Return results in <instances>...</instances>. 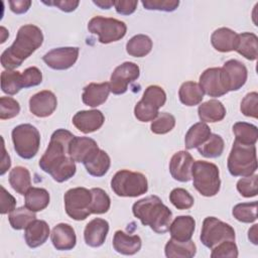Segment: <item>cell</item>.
<instances>
[{"mask_svg":"<svg viewBox=\"0 0 258 258\" xmlns=\"http://www.w3.org/2000/svg\"><path fill=\"white\" fill-rule=\"evenodd\" d=\"M75 135L66 129L55 130L50 137L49 144L39 159V167L56 182H63L72 178L77 170L75 160L70 156L69 146Z\"/></svg>","mask_w":258,"mask_h":258,"instance_id":"1","label":"cell"},{"mask_svg":"<svg viewBox=\"0 0 258 258\" xmlns=\"http://www.w3.org/2000/svg\"><path fill=\"white\" fill-rule=\"evenodd\" d=\"M43 42V34L39 27L26 24L18 29L14 42L1 54V64L5 70L20 67Z\"/></svg>","mask_w":258,"mask_h":258,"instance_id":"2","label":"cell"},{"mask_svg":"<svg viewBox=\"0 0 258 258\" xmlns=\"http://www.w3.org/2000/svg\"><path fill=\"white\" fill-rule=\"evenodd\" d=\"M132 212L142 225L149 226L157 234H164L169 230L172 212L157 196H148L135 202Z\"/></svg>","mask_w":258,"mask_h":258,"instance_id":"3","label":"cell"},{"mask_svg":"<svg viewBox=\"0 0 258 258\" xmlns=\"http://www.w3.org/2000/svg\"><path fill=\"white\" fill-rule=\"evenodd\" d=\"M191 178L195 188L204 197H214L220 190V171L215 163L205 160L194 161Z\"/></svg>","mask_w":258,"mask_h":258,"instance_id":"4","label":"cell"},{"mask_svg":"<svg viewBox=\"0 0 258 258\" xmlns=\"http://www.w3.org/2000/svg\"><path fill=\"white\" fill-rule=\"evenodd\" d=\"M227 166L233 176H249L257 170L255 145H244L234 141L228 156Z\"/></svg>","mask_w":258,"mask_h":258,"instance_id":"5","label":"cell"},{"mask_svg":"<svg viewBox=\"0 0 258 258\" xmlns=\"http://www.w3.org/2000/svg\"><path fill=\"white\" fill-rule=\"evenodd\" d=\"M111 188L118 197L135 198L147 192L148 182L141 172L122 169L112 177Z\"/></svg>","mask_w":258,"mask_h":258,"instance_id":"6","label":"cell"},{"mask_svg":"<svg viewBox=\"0 0 258 258\" xmlns=\"http://www.w3.org/2000/svg\"><path fill=\"white\" fill-rule=\"evenodd\" d=\"M14 150L23 159H31L36 155L40 145V133L31 124H20L11 132Z\"/></svg>","mask_w":258,"mask_h":258,"instance_id":"7","label":"cell"},{"mask_svg":"<svg viewBox=\"0 0 258 258\" xmlns=\"http://www.w3.org/2000/svg\"><path fill=\"white\" fill-rule=\"evenodd\" d=\"M166 102L164 90L156 85L147 87L143 93L142 99L135 105L134 115L140 122L153 121L159 114L158 110Z\"/></svg>","mask_w":258,"mask_h":258,"instance_id":"8","label":"cell"},{"mask_svg":"<svg viewBox=\"0 0 258 258\" xmlns=\"http://www.w3.org/2000/svg\"><path fill=\"white\" fill-rule=\"evenodd\" d=\"M88 30L98 35L99 42L107 44L122 39L126 34L127 26L116 18L95 16L89 21Z\"/></svg>","mask_w":258,"mask_h":258,"instance_id":"9","label":"cell"},{"mask_svg":"<svg viewBox=\"0 0 258 258\" xmlns=\"http://www.w3.org/2000/svg\"><path fill=\"white\" fill-rule=\"evenodd\" d=\"M67 215L76 221L86 220L91 213L92 194L86 187H74L69 189L63 197Z\"/></svg>","mask_w":258,"mask_h":258,"instance_id":"10","label":"cell"},{"mask_svg":"<svg viewBox=\"0 0 258 258\" xmlns=\"http://www.w3.org/2000/svg\"><path fill=\"white\" fill-rule=\"evenodd\" d=\"M200 239L204 246L213 249L223 241H235V230L215 217H207L203 222Z\"/></svg>","mask_w":258,"mask_h":258,"instance_id":"11","label":"cell"},{"mask_svg":"<svg viewBox=\"0 0 258 258\" xmlns=\"http://www.w3.org/2000/svg\"><path fill=\"white\" fill-rule=\"evenodd\" d=\"M140 69L132 61H125L118 66L110 79V90L114 95H122L127 92L129 84L139 78Z\"/></svg>","mask_w":258,"mask_h":258,"instance_id":"12","label":"cell"},{"mask_svg":"<svg viewBox=\"0 0 258 258\" xmlns=\"http://www.w3.org/2000/svg\"><path fill=\"white\" fill-rule=\"evenodd\" d=\"M79 47H57L49 50L42 56V60L52 70L63 71L72 68L79 56Z\"/></svg>","mask_w":258,"mask_h":258,"instance_id":"13","label":"cell"},{"mask_svg":"<svg viewBox=\"0 0 258 258\" xmlns=\"http://www.w3.org/2000/svg\"><path fill=\"white\" fill-rule=\"evenodd\" d=\"M204 94L210 97H222L228 93L222 68H210L204 71L199 83Z\"/></svg>","mask_w":258,"mask_h":258,"instance_id":"14","label":"cell"},{"mask_svg":"<svg viewBox=\"0 0 258 258\" xmlns=\"http://www.w3.org/2000/svg\"><path fill=\"white\" fill-rule=\"evenodd\" d=\"M222 72L228 92L240 90L247 81V68L237 59L227 60L222 68Z\"/></svg>","mask_w":258,"mask_h":258,"instance_id":"15","label":"cell"},{"mask_svg":"<svg viewBox=\"0 0 258 258\" xmlns=\"http://www.w3.org/2000/svg\"><path fill=\"white\" fill-rule=\"evenodd\" d=\"M57 100L55 95L48 90L40 91L29 99L30 112L39 118L50 116L56 109Z\"/></svg>","mask_w":258,"mask_h":258,"instance_id":"16","label":"cell"},{"mask_svg":"<svg viewBox=\"0 0 258 258\" xmlns=\"http://www.w3.org/2000/svg\"><path fill=\"white\" fill-rule=\"evenodd\" d=\"M194 158L187 151L174 153L169 161V172L171 176L180 182H187L191 179V166Z\"/></svg>","mask_w":258,"mask_h":258,"instance_id":"17","label":"cell"},{"mask_svg":"<svg viewBox=\"0 0 258 258\" xmlns=\"http://www.w3.org/2000/svg\"><path fill=\"white\" fill-rule=\"evenodd\" d=\"M105 121L100 110H83L77 112L73 117L74 126L81 132L87 134L99 130Z\"/></svg>","mask_w":258,"mask_h":258,"instance_id":"18","label":"cell"},{"mask_svg":"<svg viewBox=\"0 0 258 258\" xmlns=\"http://www.w3.org/2000/svg\"><path fill=\"white\" fill-rule=\"evenodd\" d=\"M99 149L97 142L93 138L75 136L70 142L69 153L75 162L84 163Z\"/></svg>","mask_w":258,"mask_h":258,"instance_id":"19","label":"cell"},{"mask_svg":"<svg viewBox=\"0 0 258 258\" xmlns=\"http://www.w3.org/2000/svg\"><path fill=\"white\" fill-rule=\"evenodd\" d=\"M109 232V223L101 218L90 221L84 230V240L90 247L97 248L104 244Z\"/></svg>","mask_w":258,"mask_h":258,"instance_id":"20","label":"cell"},{"mask_svg":"<svg viewBox=\"0 0 258 258\" xmlns=\"http://www.w3.org/2000/svg\"><path fill=\"white\" fill-rule=\"evenodd\" d=\"M50 239L53 247L59 251H68L75 248L77 236L74 228L67 223H59L51 231Z\"/></svg>","mask_w":258,"mask_h":258,"instance_id":"21","label":"cell"},{"mask_svg":"<svg viewBox=\"0 0 258 258\" xmlns=\"http://www.w3.org/2000/svg\"><path fill=\"white\" fill-rule=\"evenodd\" d=\"M49 236V227L45 221L33 220L24 229V240L28 247L37 248L43 245Z\"/></svg>","mask_w":258,"mask_h":258,"instance_id":"22","label":"cell"},{"mask_svg":"<svg viewBox=\"0 0 258 258\" xmlns=\"http://www.w3.org/2000/svg\"><path fill=\"white\" fill-rule=\"evenodd\" d=\"M110 92V84L107 82L101 84L90 83L84 88L82 95L83 103L92 108L98 107L107 101Z\"/></svg>","mask_w":258,"mask_h":258,"instance_id":"23","label":"cell"},{"mask_svg":"<svg viewBox=\"0 0 258 258\" xmlns=\"http://www.w3.org/2000/svg\"><path fill=\"white\" fill-rule=\"evenodd\" d=\"M196 228V221L191 216H178L169 226L171 239L178 242L189 241Z\"/></svg>","mask_w":258,"mask_h":258,"instance_id":"24","label":"cell"},{"mask_svg":"<svg viewBox=\"0 0 258 258\" xmlns=\"http://www.w3.org/2000/svg\"><path fill=\"white\" fill-rule=\"evenodd\" d=\"M142 241L137 235H127L121 230L115 232L113 247L116 252L122 255H134L141 249Z\"/></svg>","mask_w":258,"mask_h":258,"instance_id":"25","label":"cell"},{"mask_svg":"<svg viewBox=\"0 0 258 258\" xmlns=\"http://www.w3.org/2000/svg\"><path fill=\"white\" fill-rule=\"evenodd\" d=\"M237 33L227 27L216 29L211 35L213 47L220 52H230L235 50L237 43Z\"/></svg>","mask_w":258,"mask_h":258,"instance_id":"26","label":"cell"},{"mask_svg":"<svg viewBox=\"0 0 258 258\" xmlns=\"http://www.w3.org/2000/svg\"><path fill=\"white\" fill-rule=\"evenodd\" d=\"M199 118L204 123H215L222 121L226 116V108L218 100H209L202 103L198 108Z\"/></svg>","mask_w":258,"mask_h":258,"instance_id":"27","label":"cell"},{"mask_svg":"<svg viewBox=\"0 0 258 258\" xmlns=\"http://www.w3.org/2000/svg\"><path fill=\"white\" fill-rule=\"evenodd\" d=\"M235 50L249 60H255L258 56V37L252 32H243L237 35Z\"/></svg>","mask_w":258,"mask_h":258,"instance_id":"28","label":"cell"},{"mask_svg":"<svg viewBox=\"0 0 258 258\" xmlns=\"http://www.w3.org/2000/svg\"><path fill=\"white\" fill-rule=\"evenodd\" d=\"M84 165L89 174L92 176L101 177L108 172L111 165V159L106 151L99 149L87 161L84 162Z\"/></svg>","mask_w":258,"mask_h":258,"instance_id":"29","label":"cell"},{"mask_svg":"<svg viewBox=\"0 0 258 258\" xmlns=\"http://www.w3.org/2000/svg\"><path fill=\"white\" fill-rule=\"evenodd\" d=\"M164 253L167 258H191L197 253V246L191 240L178 242L170 239L165 244Z\"/></svg>","mask_w":258,"mask_h":258,"instance_id":"30","label":"cell"},{"mask_svg":"<svg viewBox=\"0 0 258 258\" xmlns=\"http://www.w3.org/2000/svg\"><path fill=\"white\" fill-rule=\"evenodd\" d=\"M211 135V128L204 122H198L190 126L184 137L186 149H194L205 143Z\"/></svg>","mask_w":258,"mask_h":258,"instance_id":"31","label":"cell"},{"mask_svg":"<svg viewBox=\"0 0 258 258\" xmlns=\"http://www.w3.org/2000/svg\"><path fill=\"white\" fill-rule=\"evenodd\" d=\"M179 101L188 107L199 105L204 99V92L198 83L188 81L183 83L178 90Z\"/></svg>","mask_w":258,"mask_h":258,"instance_id":"32","label":"cell"},{"mask_svg":"<svg viewBox=\"0 0 258 258\" xmlns=\"http://www.w3.org/2000/svg\"><path fill=\"white\" fill-rule=\"evenodd\" d=\"M25 197V207L32 212H40L49 204V194L42 187H30Z\"/></svg>","mask_w":258,"mask_h":258,"instance_id":"33","label":"cell"},{"mask_svg":"<svg viewBox=\"0 0 258 258\" xmlns=\"http://www.w3.org/2000/svg\"><path fill=\"white\" fill-rule=\"evenodd\" d=\"M9 183L16 192L25 195L31 187V176L29 170L23 166H16L12 168L9 173Z\"/></svg>","mask_w":258,"mask_h":258,"instance_id":"34","label":"cell"},{"mask_svg":"<svg viewBox=\"0 0 258 258\" xmlns=\"http://www.w3.org/2000/svg\"><path fill=\"white\" fill-rule=\"evenodd\" d=\"M152 49V40L145 34H137L126 43V51L134 57H143Z\"/></svg>","mask_w":258,"mask_h":258,"instance_id":"35","label":"cell"},{"mask_svg":"<svg viewBox=\"0 0 258 258\" xmlns=\"http://www.w3.org/2000/svg\"><path fill=\"white\" fill-rule=\"evenodd\" d=\"M235 141L244 145H255L258 139V129L247 122H237L233 125Z\"/></svg>","mask_w":258,"mask_h":258,"instance_id":"36","label":"cell"},{"mask_svg":"<svg viewBox=\"0 0 258 258\" xmlns=\"http://www.w3.org/2000/svg\"><path fill=\"white\" fill-rule=\"evenodd\" d=\"M224 147V139L218 134L211 133L208 140L198 147V151L207 158H217L222 155Z\"/></svg>","mask_w":258,"mask_h":258,"instance_id":"37","label":"cell"},{"mask_svg":"<svg viewBox=\"0 0 258 258\" xmlns=\"http://www.w3.org/2000/svg\"><path fill=\"white\" fill-rule=\"evenodd\" d=\"M35 219H36L35 212L30 211L25 206L14 209L11 213H9V216H8L10 226L14 230L25 229L26 226Z\"/></svg>","mask_w":258,"mask_h":258,"instance_id":"38","label":"cell"},{"mask_svg":"<svg viewBox=\"0 0 258 258\" xmlns=\"http://www.w3.org/2000/svg\"><path fill=\"white\" fill-rule=\"evenodd\" d=\"M1 89L7 95L17 94L22 89L21 74L17 71H3L1 73Z\"/></svg>","mask_w":258,"mask_h":258,"instance_id":"39","label":"cell"},{"mask_svg":"<svg viewBox=\"0 0 258 258\" xmlns=\"http://www.w3.org/2000/svg\"><path fill=\"white\" fill-rule=\"evenodd\" d=\"M91 213L97 215L107 213L111 206V200L108 194L100 187H93L91 189Z\"/></svg>","mask_w":258,"mask_h":258,"instance_id":"40","label":"cell"},{"mask_svg":"<svg viewBox=\"0 0 258 258\" xmlns=\"http://www.w3.org/2000/svg\"><path fill=\"white\" fill-rule=\"evenodd\" d=\"M257 202L237 204L233 208L232 214L239 222L253 223L257 219Z\"/></svg>","mask_w":258,"mask_h":258,"instance_id":"41","label":"cell"},{"mask_svg":"<svg viewBox=\"0 0 258 258\" xmlns=\"http://www.w3.org/2000/svg\"><path fill=\"white\" fill-rule=\"evenodd\" d=\"M174 126H175L174 116L169 113L162 112V113H159L158 116L151 122L150 129H151V132H153L154 134L162 135L171 131Z\"/></svg>","mask_w":258,"mask_h":258,"instance_id":"42","label":"cell"},{"mask_svg":"<svg viewBox=\"0 0 258 258\" xmlns=\"http://www.w3.org/2000/svg\"><path fill=\"white\" fill-rule=\"evenodd\" d=\"M169 201L177 210L190 209L195 203L192 196L186 189L181 187L173 188L170 191Z\"/></svg>","mask_w":258,"mask_h":258,"instance_id":"43","label":"cell"},{"mask_svg":"<svg viewBox=\"0 0 258 258\" xmlns=\"http://www.w3.org/2000/svg\"><path fill=\"white\" fill-rule=\"evenodd\" d=\"M237 190L245 198H253L258 194V175L244 176L237 182Z\"/></svg>","mask_w":258,"mask_h":258,"instance_id":"44","label":"cell"},{"mask_svg":"<svg viewBox=\"0 0 258 258\" xmlns=\"http://www.w3.org/2000/svg\"><path fill=\"white\" fill-rule=\"evenodd\" d=\"M212 250V258H237L238 257V247L235 241L227 240L215 246Z\"/></svg>","mask_w":258,"mask_h":258,"instance_id":"45","label":"cell"},{"mask_svg":"<svg viewBox=\"0 0 258 258\" xmlns=\"http://www.w3.org/2000/svg\"><path fill=\"white\" fill-rule=\"evenodd\" d=\"M20 112L19 103L11 97L0 98V119L6 120L16 117Z\"/></svg>","mask_w":258,"mask_h":258,"instance_id":"46","label":"cell"},{"mask_svg":"<svg viewBox=\"0 0 258 258\" xmlns=\"http://www.w3.org/2000/svg\"><path fill=\"white\" fill-rule=\"evenodd\" d=\"M240 110L247 117H258V94L257 92L248 93L242 100Z\"/></svg>","mask_w":258,"mask_h":258,"instance_id":"47","label":"cell"},{"mask_svg":"<svg viewBox=\"0 0 258 258\" xmlns=\"http://www.w3.org/2000/svg\"><path fill=\"white\" fill-rule=\"evenodd\" d=\"M142 5L147 10L172 12L178 7L179 1L178 0H143Z\"/></svg>","mask_w":258,"mask_h":258,"instance_id":"48","label":"cell"},{"mask_svg":"<svg viewBox=\"0 0 258 258\" xmlns=\"http://www.w3.org/2000/svg\"><path fill=\"white\" fill-rule=\"evenodd\" d=\"M42 82V74L36 67H29L21 74L22 88H31L38 86Z\"/></svg>","mask_w":258,"mask_h":258,"instance_id":"49","label":"cell"},{"mask_svg":"<svg viewBox=\"0 0 258 258\" xmlns=\"http://www.w3.org/2000/svg\"><path fill=\"white\" fill-rule=\"evenodd\" d=\"M1 188V203H0V213L2 215L11 213L16 206V200L15 198L9 194L3 185H0Z\"/></svg>","mask_w":258,"mask_h":258,"instance_id":"50","label":"cell"},{"mask_svg":"<svg viewBox=\"0 0 258 258\" xmlns=\"http://www.w3.org/2000/svg\"><path fill=\"white\" fill-rule=\"evenodd\" d=\"M138 1H128V0H118L114 2L116 12L121 15H130L136 10Z\"/></svg>","mask_w":258,"mask_h":258,"instance_id":"51","label":"cell"},{"mask_svg":"<svg viewBox=\"0 0 258 258\" xmlns=\"http://www.w3.org/2000/svg\"><path fill=\"white\" fill-rule=\"evenodd\" d=\"M42 3L49 5V6H55L63 12H72L77 9V7L80 4V1H78V0H56V1H48V2L42 1Z\"/></svg>","mask_w":258,"mask_h":258,"instance_id":"52","label":"cell"},{"mask_svg":"<svg viewBox=\"0 0 258 258\" xmlns=\"http://www.w3.org/2000/svg\"><path fill=\"white\" fill-rule=\"evenodd\" d=\"M10 9L15 14H23L28 11L31 6L30 0H10L9 1Z\"/></svg>","mask_w":258,"mask_h":258,"instance_id":"53","label":"cell"},{"mask_svg":"<svg viewBox=\"0 0 258 258\" xmlns=\"http://www.w3.org/2000/svg\"><path fill=\"white\" fill-rule=\"evenodd\" d=\"M11 165V161H10V156L9 154L6 152L5 150V146H4V139L2 138V157H1V168H0V174L3 175L9 168Z\"/></svg>","mask_w":258,"mask_h":258,"instance_id":"54","label":"cell"},{"mask_svg":"<svg viewBox=\"0 0 258 258\" xmlns=\"http://www.w3.org/2000/svg\"><path fill=\"white\" fill-rule=\"evenodd\" d=\"M114 2L115 1L112 0H93V3L101 9H110L112 6H114Z\"/></svg>","mask_w":258,"mask_h":258,"instance_id":"55","label":"cell"},{"mask_svg":"<svg viewBox=\"0 0 258 258\" xmlns=\"http://www.w3.org/2000/svg\"><path fill=\"white\" fill-rule=\"evenodd\" d=\"M257 227L258 225L255 224L253 225V227L251 229H249L248 231V239L254 244L257 245L258 244V240H257Z\"/></svg>","mask_w":258,"mask_h":258,"instance_id":"56","label":"cell"},{"mask_svg":"<svg viewBox=\"0 0 258 258\" xmlns=\"http://www.w3.org/2000/svg\"><path fill=\"white\" fill-rule=\"evenodd\" d=\"M1 31H2V37H1V43H3V42H5V40H6V37L4 36V35H6V36H8L9 35V33H8V31L6 30V28L5 27H3V26H1Z\"/></svg>","mask_w":258,"mask_h":258,"instance_id":"57","label":"cell"}]
</instances>
